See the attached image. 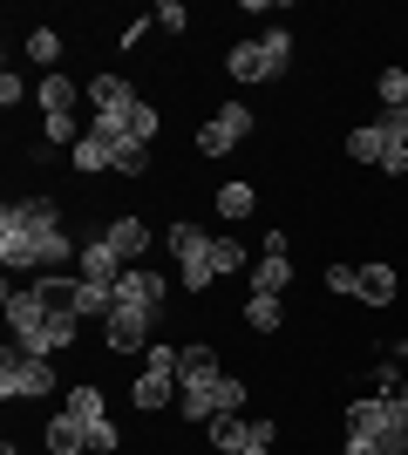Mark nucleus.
<instances>
[{
    "instance_id": "nucleus-11",
    "label": "nucleus",
    "mask_w": 408,
    "mask_h": 455,
    "mask_svg": "<svg viewBox=\"0 0 408 455\" xmlns=\"http://www.w3.org/2000/svg\"><path fill=\"white\" fill-rule=\"evenodd\" d=\"M116 299L164 313V299H171V279H164V272H150V266H130V272H123V285H116Z\"/></svg>"
},
{
    "instance_id": "nucleus-5",
    "label": "nucleus",
    "mask_w": 408,
    "mask_h": 455,
    "mask_svg": "<svg viewBox=\"0 0 408 455\" xmlns=\"http://www.w3.org/2000/svg\"><path fill=\"white\" fill-rule=\"evenodd\" d=\"M76 102H82L76 76H41V136H48L55 150H76V136H82Z\"/></svg>"
},
{
    "instance_id": "nucleus-26",
    "label": "nucleus",
    "mask_w": 408,
    "mask_h": 455,
    "mask_svg": "<svg viewBox=\"0 0 408 455\" xmlns=\"http://www.w3.org/2000/svg\"><path fill=\"white\" fill-rule=\"evenodd\" d=\"M374 95H381V109H408V68H381Z\"/></svg>"
},
{
    "instance_id": "nucleus-9",
    "label": "nucleus",
    "mask_w": 408,
    "mask_h": 455,
    "mask_svg": "<svg viewBox=\"0 0 408 455\" xmlns=\"http://www.w3.org/2000/svg\"><path fill=\"white\" fill-rule=\"evenodd\" d=\"M150 326H156V313H150V306L116 299V313L102 320V340H109V354H143V347H150Z\"/></svg>"
},
{
    "instance_id": "nucleus-36",
    "label": "nucleus",
    "mask_w": 408,
    "mask_h": 455,
    "mask_svg": "<svg viewBox=\"0 0 408 455\" xmlns=\"http://www.w3.org/2000/svg\"><path fill=\"white\" fill-rule=\"evenodd\" d=\"M272 442H279V428H272V421H259V435H252V449H245V455H272Z\"/></svg>"
},
{
    "instance_id": "nucleus-15",
    "label": "nucleus",
    "mask_w": 408,
    "mask_h": 455,
    "mask_svg": "<svg viewBox=\"0 0 408 455\" xmlns=\"http://www.w3.org/2000/svg\"><path fill=\"white\" fill-rule=\"evenodd\" d=\"M225 76L232 82H272L266 76V48H259V41H232V48H225Z\"/></svg>"
},
{
    "instance_id": "nucleus-14",
    "label": "nucleus",
    "mask_w": 408,
    "mask_h": 455,
    "mask_svg": "<svg viewBox=\"0 0 408 455\" xmlns=\"http://www.w3.org/2000/svg\"><path fill=\"white\" fill-rule=\"evenodd\" d=\"M130 401L143 408V415H164V408L177 401V374H156V367H143V374H136V387H130Z\"/></svg>"
},
{
    "instance_id": "nucleus-24",
    "label": "nucleus",
    "mask_w": 408,
    "mask_h": 455,
    "mask_svg": "<svg viewBox=\"0 0 408 455\" xmlns=\"http://www.w3.org/2000/svg\"><path fill=\"white\" fill-rule=\"evenodd\" d=\"M212 204H218V218H252V211H259V190L252 184H218Z\"/></svg>"
},
{
    "instance_id": "nucleus-3",
    "label": "nucleus",
    "mask_w": 408,
    "mask_h": 455,
    "mask_svg": "<svg viewBox=\"0 0 408 455\" xmlns=\"http://www.w3.org/2000/svg\"><path fill=\"white\" fill-rule=\"evenodd\" d=\"M340 442L374 455H408V415L395 408V395H361L340 408Z\"/></svg>"
},
{
    "instance_id": "nucleus-38",
    "label": "nucleus",
    "mask_w": 408,
    "mask_h": 455,
    "mask_svg": "<svg viewBox=\"0 0 408 455\" xmlns=\"http://www.w3.org/2000/svg\"><path fill=\"white\" fill-rule=\"evenodd\" d=\"M395 408H402V415H408V380H402V387H395Z\"/></svg>"
},
{
    "instance_id": "nucleus-21",
    "label": "nucleus",
    "mask_w": 408,
    "mask_h": 455,
    "mask_svg": "<svg viewBox=\"0 0 408 455\" xmlns=\"http://www.w3.org/2000/svg\"><path fill=\"white\" fill-rule=\"evenodd\" d=\"M395 292H402L395 266H361V306H395Z\"/></svg>"
},
{
    "instance_id": "nucleus-37",
    "label": "nucleus",
    "mask_w": 408,
    "mask_h": 455,
    "mask_svg": "<svg viewBox=\"0 0 408 455\" xmlns=\"http://www.w3.org/2000/svg\"><path fill=\"white\" fill-rule=\"evenodd\" d=\"M381 171H388V177H408V143H402V150H388V156H381Z\"/></svg>"
},
{
    "instance_id": "nucleus-18",
    "label": "nucleus",
    "mask_w": 408,
    "mask_h": 455,
    "mask_svg": "<svg viewBox=\"0 0 408 455\" xmlns=\"http://www.w3.org/2000/svg\"><path fill=\"white\" fill-rule=\"evenodd\" d=\"M225 367H218V354L204 340H191L184 347V361H177V387H197V380H218Z\"/></svg>"
},
{
    "instance_id": "nucleus-27",
    "label": "nucleus",
    "mask_w": 408,
    "mask_h": 455,
    "mask_svg": "<svg viewBox=\"0 0 408 455\" xmlns=\"http://www.w3.org/2000/svg\"><path fill=\"white\" fill-rule=\"evenodd\" d=\"M156 130H164L156 102H136V109H130V136H123V143H156Z\"/></svg>"
},
{
    "instance_id": "nucleus-10",
    "label": "nucleus",
    "mask_w": 408,
    "mask_h": 455,
    "mask_svg": "<svg viewBox=\"0 0 408 455\" xmlns=\"http://www.w3.org/2000/svg\"><path fill=\"white\" fill-rule=\"evenodd\" d=\"M123 259H116V245L109 238H82V259H76V279H89V285H102V292H116L123 285Z\"/></svg>"
},
{
    "instance_id": "nucleus-23",
    "label": "nucleus",
    "mask_w": 408,
    "mask_h": 455,
    "mask_svg": "<svg viewBox=\"0 0 408 455\" xmlns=\"http://www.w3.org/2000/svg\"><path fill=\"white\" fill-rule=\"evenodd\" d=\"M259 48H266V76L286 82V68H292V35H286V28H266V35H259Z\"/></svg>"
},
{
    "instance_id": "nucleus-12",
    "label": "nucleus",
    "mask_w": 408,
    "mask_h": 455,
    "mask_svg": "<svg viewBox=\"0 0 408 455\" xmlns=\"http://www.w3.org/2000/svg\"><path fill=\"white\" fill-rule=\"evenodd\" d=\"M68 164H76L82 177H102V171H116V143H109L102 130H82L76 150H68Z\"/></svg>"
},
{
    "instance_id": "nucleus-19",
    "label": "nucleus",
    "mask_w": 408,
    "mask_h": 455,
    "mask_svg": "<svg viewBox=\"0 0 408 455\" xmlns=\"http://www.w3.org/2000/svg\"><path fill=\"white\" fill-rule=\"evenodd\" d=\"M279 326H286V299L252 292V299H245V333H279Z\"/></svg>"
},
{
    "instance_id": "nucleus-2",
    "label": "nucleus",
    "mask_w": 408,
    "mask_h": 455,
    "mask_svg": "<svg viewBox=\"0 0 408 455\" xmlns=\"http://www.w3.org/2000/svg\"><path fill=\"white\" fill-rule=\"evenodd\" d=\"M7 326H14V347H35V354H61V347H76L82 320L76 313H48V306L35 299V285H14V272H7Z\"/></svg>"
},
{
    "instance_id": "nucleus-34",
    "label": "nucleus",
    "mask_w": 408,
    "mask_h": 455,
    "mask_svg": "<svg viewBox=\"0 0 408 455\" xmlns=\"http://www.w3.org/2000/svg\"><path fill=\"white\" fill-rule=\"evenodd\" d=\"M20 95H28V82L7 68V76H0V109H20Z\"/></svg>"
},
{
    "instance_id": "nucleus-32",
    "label": "nucleus",
    "mask_w": 408,
    "mask_h": 455,
    "mask_svg": "<svg viewBox=\"0 0 408 455\" xmlns=\"http://www.w3.org/2000/svg\"><path fill=\"white\" fill-rule=\"evenodd\" d=\"M123 449V428L116 421H96V428H89V455H116Z\"/></svg>"
},
{
    "instance_id": "nucleus-13",
    "label": "nucleus",
    "mask_w": 408,
    "mask_h": 455,
    "mask_svg": "<svg viewBox=\"0 0 408 455\" xmlns=\"http://www.w3.org/2000/svg\"><path fill=\"white\" fill-rule=\"evenodd\" d=\"M102 238L116 245V259H123V266H136V259L150 251V225H143L136 211H123V218H109V231H102Z\"/></svg>"
},
{
    "instance_id": "nucleus-30",
    "label": "nucleus",
    "mask_w": 408,
    "mask_h": 455,
    "mask_svg": "<svg viewBox=\"0 0 408 455\" xmlns=\"http://www.w3.org/2000/svg\"><path fill=\"white\" fill-rule=\"evenodd\" d=\"M327 292H340V299H361V266H340V259H333V266H327Z\"/></svg>"
},
{
    "instance_id": "nucleus-6",
    "label": "nucleus",
    "mask_w": 408,
    "mask_h": 455,
    "mask_svg": "<svg viewBox=\"0 0 408 455\" xmlns=\"http://www.w3.org/2000/svg\"><path fill=\"white\" fill-rule=\"evenodd\" d=\"M164 245H171V259H177V279H184V292H204V285H212V231H204V225L177 218Z\"/></svg>"
},
{
    "instance_id": "nucleus-4",
    "label": "nucleus",
    "mask_w": 408,
    "mask_h": 455,
    "mask_svg": "<svg viewBox=\"0 0 408 455\" xmlns=\"http://www.w3.org/2000/svg\"><path fill=\"white\" fill-rule=\"evenodd\" d=\"M41 395H55V354L7 347L0 354V401H41Z\"/></svg>"
},
{
    "instance_id": "nucleus-28",
    "label": "nucleus",
    "mask_w": 408,
    "mask_h": 455,
    "mask_svg": "<svg viewBox=\"0 0 408 455\" xmlns=\"http://www.w3.org/2000/svg\"><path fill=\"white\" fill-rule=\"evenodd\" d=\"M28 61H35V68H55L61 61V35L55 28H35V35H28Z\"/></svg>"
},
{
    "instance_id": "nucleus-7",
    "label": "nucleus",
    "mask_w": 408,
    "mask_h": 455,
    "mask_svg": "<svg viewBox=\"0 0 408 455\" xmlns=\"http://www.w3.org/2000/svg\"><path fill=\"white\" fill-rule=\"evenodd\" d=\"M238 401H245V380L218 374V380H197V387H177V415L184 421H218V415H238Z\"/></svg>"
},
{
    "instance_id": "nucleus-29",
    "label": "nucleus",
    "mask_w": 408,
    "mask_h": 455,
    "mask_svg": "<svg viewBox=\"0 0 408 455\" xmlns=\"http://www.w3.org/2000/svg\"><path fill=\"white\" fill-rule=\"evenodd\" d=\"M150 171V143H116V177H143Z\"/></svg>"
},
{
    "instance_id": "nucleus-33",
    "label": "nucleus",
    "mask_w": 408,
    "mask_h": 455,
    "mask_svg": "<svg viewBox=\"0 0 408 455\" xmlns=\"http://www.w3.org/2000/svg\"><path fill=\"white\" fill-rule=\"evenodd\" d=\"M177 361H184V347H143V367H156V374H177Z\"/></svg>"
},
{
    "instance_id": "nucleus-17",
    "label": "nucleus",
    "mask_w": 408,
    "mask_h": 455,
    "mask_svg": "<svg viewBox=\"0 0 408 455\" xmlns=\"http://www.w3.org/2000/svg\"><path fill=\"white\" fill-rule=\"evenodd\" d=\"M48 455H89V421H76L61 408V415L48 421Z\"/></svg>"
},
{
    "instance_id": "nucleus-20",
    "label": "nucleus",
    "mask_w": 408,
    "mask_h": 455,
    "mask_svg": "<svg viewBox=\"0 0 408 455\" xmlns=\"http://www.w3.org/2000/svg\"><path fill=\"white\" fill-rule=\"evenodd\" d=\"M252 292H272V299H286V292H292V259H272V251H266V259L252 266Z\"/></svg>"
},
{
    "instance_id": "nucleus-31",
    "label": "nucleus",
    "mask_w": 408,
    "mask_h": 455,
    "mask_svg": "<svg viewBox=\"0 0 408 455\" xmlns=\"http://www.w3.org/2000/svg\"><path fill=\"white\" fill-rule=\"evenodd\" d=\"M150 14H156V28H164V35H184V28H191V14H184V0H156Z\"/></svg>"
},
{
    "instance_id": "nucleus-16",
    "label": "nucleus",
    "mask_w": 408,
    "mask_h": 455,
    "mask_svg": "<svg viewBox=\"0 0 408 455\" xmlns=\"http://www.w3.org/2000/svg\"><path fill=\"white\" fill-rule=\"evenodd\" d=\"M212 428V449L218 455H245L252 449V435H259V421H238V415H218V421H204Z\"/></svg>"
},
{
    "instance_id": "nucleus-1",
    "label": "nucleus",
    "mask_w": 408,
    "mask_h": 455,
    "mask_svg": "<svg viewBox=\"0 0 408 455\" xmlns=\"http://www.w3.org/2000/svg\"><path fill=\"white\" fill-rule=\"evenodd\" d=\"M82 259V238H68L55 197H14L0 211V266L7 272H68Z\"/></svg>"
},
{
    "instance_id": "nucleus-22",
    "label": "nucleus",
    "mask_w": 408,
    "mask_h": 455,
    "mask_svg": "<svg viewBox=\"0 0 408 455\" xmlns=\"http://www.w3.org/2000/svg\"><path fill=\"white\" fill-rule=\"evenodd\" d=\"M68 415L89 421V428H96V421H109V408H102V387H96V380H76V387H68Z\"/></svg>"
},
{
    "instance_id": "nucleus-8",
    "label": "nucleus",
    "mask_w": 408,
    "mask_h": 455,
    "mask_svg": "<svg viewBox=\"0 0 408 455\" xmlns=\"http://www.w3.org/2000/svg\"><path fill=\"white\" fill-rule=\"evenodd\" d=\"M245 136H252V109H245V102H218L212 123L197 130V156H232Z\"/></svg>"
},
{
    "instance_id": "nucleus-35",
    "label": "nucleus",
    "mask_w": 408,
    "mask_h": 455,
    "mask_svg": "<svg viewBox=\"0 0 408 455\" xmlns=\"http://www.w3.org/2000/svg\"><path fill=\"white\" fill-rule=\"evenodd\" d=\"M150 28H156V14H143V20H123V55H130V48H136L143 35H150Z\"/></svg>"
},
{
    "instance_id": "nucleus-25",
    "label": "nucleus",
    "mask_w": 408,
    "mask_h": 455,
    "mask_svg": "<svg viewBox=\"0 0 408 455\" xmlns=\"http://www.w3.org/2000/svg\"><path fill=\"white\" fill-rule=\"evenodd\" d=\"M245 272V245L238 238H212V279H238Z\"/></svg>"
}]
</instances>
